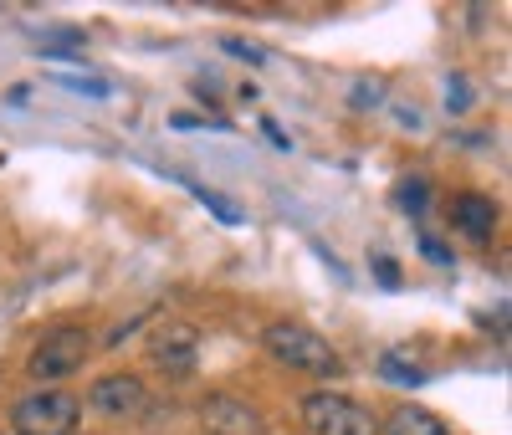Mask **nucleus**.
Returning a JSON list of instances; mask_svg holds the SVG:
<instances>
[{
  "label": "nucleus",
  "instance_id": "nucleus-15",
  "mask_svg": "<svg viewBox=\"0 0 512 435\" xmlns=\"http://www.w3.org/2000/svg\"><path fill=\"white\" fill-rule=\"evenodd\" d=\"M195 195H200V205H210V210H216V215H221L226 226H236V221H241V210H236V205H226V200H221L216 190H205V185H195Z\"/></svg>",
  "mask_w": 512,
  "mask_h": 435
},
{
  "label": "nucleus",
  "instance_id": "nucleus-13",
  "mask_svg": "<svg viewBox=\"0 0 512 435\" xmlns=\"http://www.w3.org/2000/svg\"><path fill=\"white\" fill-rule=\"evenodd\" d=\"M62 87H72V93H93V98H108L113 93V87L108 82H93V77H72V72H52Z\"/></svg>",
  "mask_w": 512,
  "mask_h": 435
},
{
  "label": "nucleus",
  "instance_id": "nucleus-4",
  "mask_svg": "<svg viewBox=\"0 0 512 435\" xmlns=\"http://www.w3.org/2000/svg\"><path fill=\"white\" fill-rule=\"evenodd\" d=\"M77 420H82V400L67 395V389H31L11 410L16 435H72Z\"/></svg>",
  "mask_w": 512,
  "mask_h": 435
},
{
  "label": "nucleus",
  "instance_id": "nucleus-8",
  "mask_svg": "<svg viewBox=\"0 0 512 435\" xmlns=\"http://www.w3.org/2000/svg\"><path fill=\"white\" fill-rule=\"evenodd\" d=\"M451 226H456L461 236H472V241H487V236L497 231V200L482 195V190H461V195L451 200Z\"/></svg>",
  "mask_w": 512,
  "mask_h": 435
},
{
  "label": "nucleus",
  "instance_id": "nucleus-14",
  "mask_svg": "<svg viewBox=\"0 0 512 435\" xmlns=\"http://www.w3.org/2000/svg\"><path fill=\"white\" fill-rule=\"evenodd\" d=\"M446 103H451V113H466V103H472V87H466L461 72L446 77Z\"/></svg>",
  "mask_w": 512,
  "mask_h": 435
},
{
  "label": "nucleus",
  "instance_id": "nucleus-19",
  "mask_svg": "<svg viewBox=\"0 0 512 435\" xmlns=\"http://www.w3.org/2000/svg\"><path fill=\"white\" fill-rule=\"evenodd\" d=\"M267 139H272V144H277V149H292V139H287V134H282V128H277V123H267Z\"/></svg>",
  "mask_w": 512,
  "mask_h": 435
},
{
  "label": "nucleus",
  "instance_id": "nucleus-9",
  "mask_svg": "<svg viewBox=\"0 0 512 435\" xmlns=\"http://www.w3.org/2000/svg\"><path fill=\"white\" fill-rule=\"evenodd\" d=\"M384 435H451L446 430V420L441 415H431V410H425V405H400L390 420H384L379 425Z\"/></svg>",
  "mask_w": 512,
  "mask_h": 435
},
{
  "label": "nucleus",
  "instance_id": "nucleus-12",
  "mask_svg": "<svg viewBox=\"0 0 512 435\" xmlns=\"http://www.w3.org/2000/svg\"><path fill=\"white\" fill-rule=\"evenodd\" d=\"M36 47L47 52V57H52V52H67V47H82V31H77V26H52L47 36H36Z\"/></svg>",
  "mask_w": 512,
  "mask_h": 435
},
{
  "label": "nucleus",
  "instance_id": "nucleus-17",
  "mask_svg": "<svg viewBox=\"0 0 512 435\" xmlns=\"http://www.w3.org/2000/svg\"><path fill=\"white\" fill-rule=\"evenodd\" d=\"M226 52H231V57H241V62H251V67H262V62H267L262 52L251 47V41H236V36H226Z\"/></svg>",
  "mask_w": 512,
  "mask_h": 435
},
{
  "label": "nucleus",
  "instance_id": "nucleus-5",
  "mask_svg": "<svg viewBox=\"0 0 512 435\" xmlns=\"http://www.w3.org/2000/svg\"><path fill=\"white\" fill-rule=\"evenodd\" d=\"M88 405H93L103 420H139V415L149 410V384H144L139 374H128V369L103 374V379H93V389H88Z\"/></svg>",
  "mask_w": 512,
  "mask_h": 435
},
{
  "label": "nucleus",
  "instance_id": "nucleus-3",
  "mask_svg": "<svg viewBox=\"0 0 512 435\" xmlns=\"http://www.w3.org/2000/svg\"><path fill=\"white\" fill-rule=\"evenodd\" d=\"M303 425L313 435H379V415L338 389H313L303 395Z\"/></svg>",
  "mask_w": 512,
  "mask_h": 435
},
{
  "label": "nucleus",
  "instance_id": "nucleus-6",
  "mask_svg": "<svg viewBox=\"0 0 512 435\" xmlns=\"http://www.w3.org/2000/svg\"><path fill=\"white\" fill-rule=\"evenodd\" d=\"M154 364H159L169 379H190L195 364H200V328L169 318V323L154 333Z\"/></svg>",
  "mask_w": 512,
  "mask_h": 435
},
{
  "label": "nucleus",
  "instance_id": "nucleus-11",
  "mask_svg": "<svg viewBox=\"0 0 512 435\" xmlns=\"http://www.w3.org/2000/svg\"><path fill=\"white\" fill-rule=\"evenodd\" d=\"M379 374L390 379V384H405V389L425 384V369H420V364H405V354H384V359H379Z\"/></svg>",
  "mask_w": 512,
  "mask_h": 435
},
{
  "label": "nucleus",
  "instance_id": "nucleus-18",
  "mask_svg": "<svg viewBox=\"0 0 512 435\" xmlns=\"http://www.w3.org/2000/svg\"><path fill=\"white\" fill-rule=\"evenodd\" d=\"M374 272H379V282H384V287H400V261L374 256Z\"/></svg>",
  "mask_w": 512,
  "mask_h": 435
},
{
  "label": "nucleus",
  "instance_id": "nucleus-1",
  "mask_svg": "<svg viewBox=\"0 0 512 435\" xmlns=\"http://www.w3.org/2000/svg\"><path fill=\"white\" fill-rule=\"evenodd\" d=\"M262 343H267V354L282 364V369H297V374H318V379H328V374H344V359H338V348L323 338V333H313V328H303V323H272L267 333H262Z\"/></svg>",
  "mask_w": 512,
  "mask_h": 435
},
{
  "label": "nucleus",
  "instance_id": "nucleus-2",
  "mask_svg": "<svg viewBox=\"0 0 512 435\" xmlns=\"http://www.w3.org/2000/svg\"><path fill=\"white\" fill-rule=\"evenodd\" d=\"M88 354H93V333L77 328V323H62V328H52V333L36 338L31 359H26V374L47 389V384H57V379H72Z\"/></svg>",
  "mask_w": 512,
  "mask_h": 435
},
{
  "label": "nucleus",
  "instance_id": "nucleus-7",
  "mask_svg": "<svg viewBox=\"0 0 512 435\" xmlns=\"http://www.w3.org/2000/svg\"><path fill=\"white\" fill-rule=\"evenodd\" d=\"M200 425H205V435H267L262 410L236 400V395H205L200 400Z\"/></svg>",
  "mask_w": 512,
  "mask_h": 435
},
{
  "label": "nucleus",
  "instance_id": "nucleus-16",
  "mask_svg": "<svg viewBox=\"0 0 512 435\" xmlns=\"http://www.w3.org/2000/svg\"><path fill=\"white\" fill-rule=\"evenodd\" d=\"M420 251H425V261H436V267H451V246H446V241L420 236Z\"/></svg>",
  "mask_w": 512,
  "mask_h": 435
},
{
  "label": "nucleus",
  "instance_id": "nucleus-10",
  "mask_svg": "<svg viewBox=\"0 0 512 435\" xmlns=\"http://www.w3.org/2000/svg\"><path fill=\"white\" fill-rule=\"evenodd\" d=\"M395 205L405 210V215H425V205H431V180H400V190H395Z\"/></svg>",
  "mask_w": 512,
  "mask_h": 435
}]
</instances>
